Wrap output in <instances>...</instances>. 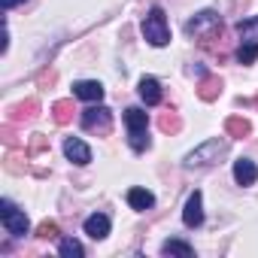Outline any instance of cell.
I'll return each mask as SVG.
<instances>
[{
    "mask_svg": "<svg viewBox=\"0 0 258 258\" xmlns=\"http://www.w3.org/2000/svg\"><path fill=\"white\" fill-rule=\"evenodd\" d=\"M234 179H237L240 185H255V179H258V167H255V161H249V158L234 161Z\"/></svg>",
    "mask_w": 258,
    "mask_h": 258,
    "instance_id": "30bf717a",
    "label": "cell"
},
{
    "mask_svg": "<svg viewBox=\"0 0 258 258\" xmlns=\"http://www.w3.org/2000/svg\"><path fill=\"white\" fill-rule=\"evenodd\" d=\"M127 143H131V149H134V152L149 149V137H146V131H140V134H127Z\"/></svg>",
    "mask_w": 258,
    "mask_h": 258,
    "instance_id": "ffe728a7",
    "label": "cell"
},
{
    "mask_svg": "<svg viewBox=\"0 0 258 258\" xmlns=\"http://www.w3.org/2000/svg\"><path fill=\"white\" fill-rule=\"evenodd\" d=\"M127 204L143 213V210H152L155 207V195L149 188H127Z\"/></svg>",
    "mask_w": 258,
    "mask_h": 258,
    "instance_id": "4fadbf2b",
    "label": "cell"
},
{
    "mask_svg": "<svg viewBox=\"0 0 258 258\" xmlns=\"http://www.w3.org/2000/svg\"><path fill=\"white\" fill-rule=\"evenodd\" d=\"M258 58V40H246L240 49H237V61L240 64H252Z\"/></svg>",
    "mask_w": 258,
    "mask_h": 258,
    "instance_id": "e0dca14e",
    "label": "cell"
},
{
    "mask_svg": "<svg viewBox=\"0 0 258 258\" xmlns=\"http://www.w3.org/2000/svg\"><path fill=\"white\" fill-rule=\"evenodd\" d=\"M219 91H222V82H219L216 76H210V79H204V85L198 88V94H201L204 100H213V97H216Z\"/></svg>",
    "mask_w": 258,
    "mask_h": 258,
    "instance_id": "ac0fdd59",
    "label": "cell"
},
{
    "mask_svg": "<svg viewBox=\"0 0 258 258\" xmlns=\"http://www.w3.org/2000/svg\"><path fill=\"white\" fill-rule=\"evenodd\" d=\"M124 124H127V134H140V131H146L149 115L140 106H131V109H124Z\"/></svg>",
    "mask_w": 258,
    "mask_h": 258,
    "instance_id": "7c38bea8",
    "label": "cell"
},
{
    "mask_svg": "<svg viewBox=\"0 0 258 258\" xmlns=\"http://www.w3.org/2000/svg\"><path fill=\"white\" fill-rule=\"evenodd\" d=\"M143 37L155 49H161V46L170 43V28H167V19H164V10L161 7H152L149 16L143 19Z\"/></svg>",
    "mask_w": 258,
    "mask_h": 258,
    "instance_id": "6da1fadb",
    "label": "cell"
},
{
    "mask_svg": "<svg viewBox=\"0 0 258 258\" xmlns=\"http://www.w3.org/2000/svg\"><path fill=\"white\" fill-rule=\"evenodd\" d=\"M161 127H164V131H176L179 121H176V118H170V115H164V118H161Z\"/></svg>",
    "mask_w": 258,
    "mask_h": 258,
    "instance_id": "603a6c76",
    "label": "cell"
},
{
    "mask_svg": "<svg viewBox=\"0 0 258 258\" xmlns=\"http://www.w3.org/2000/svg\"><path fill=\"white\" fill-rule=\"evenodd\" d=\"M85 234H88L91 240H103V237L109 234V216H103V213L88 216V219H85Z\"/></svg>",
    "mask_w": 258,
    "mask_h": 258,
    "instance_id": "8fae6325",
    "label": "cell"
},
{
    "mask_svg": "<svg viewBox=\"0 0 258 258\" xmlns=\"http://www.w3.org/2000/svg\"><path fill=\"white\" fill-rule=\"evenodd\" d=\"M216 31V28H222V19H219V13H213V10H204V13H198L191 22H185V34H204V31Z\"/></svg>",
    "mask_w": 258,
    "mask_h": 258,
    "instance_id": "8992f818",
    "label": "cell"
},
{
    "mask_svg": "<svg viewBox=\"0 0 258 258\" xmlns=\"http://www.w3.org/2000/svg\"><path fill=\"white\" fill-rule=\"evenodd\" d=\"M140 97L146 100V106H158L161 103V85H158V79L155 76H143L140 79Z\"/></svg>",
    "mask_w": 258,
    "mask_h": 258,
    "instance_id": "9c48e42d",
    "label": "cell"
},
{
    "mask_svg": "<svg viewBox=\"0 0 258 258\" xmlns=\"http://www.w3.org/2000/svg\"><path fill=\"white\" fill-rule=\"evenodd\" d=\"M222 152H225V140H210V143H204L201 149H195V152L185 155V167H204V164H213V161H219Z\"/></svg>",
    "mask_w": 258,
    "mask_h": 258,
    "instance_id": "3957f363",
    "label": "cell"
},
{
    "mask_svg": "<svg viewBox=\"0 0 258 258\" xmlns=\"http://www.w3.org/2000/svg\"><path fill=\"white\" fill-rule=\"evenodd\" d=\"M161 252H164V255H182V258H191V255H195V249H191L185 240H164V243H161Z\"/></svg>",
    "mask_w": 258,
    "mask_h": 258,
    "instance_id": "5bb4252c",
    "label": "cell"
},
{
    "mask_svg": "<svg viewBox=\"0 0 258 258\" xmlns=\"http://www.w3.org/2000/svg\"><path fill=\"white\" fill-rule=\"evenodd\" d=\"M4 4V10H10V7H16V4H25V0H0Z\"/></svg>",
    "mask_w": 258,
    "mask_h": 258,
    "instance_id": "cb8c5ba5",
    "label": "cell"
},
{
    "mask_svg": "<svg viewBox=\"0 0 258 258\" xmlns=\"http://www.w3.org/2000/svg\"><path fill=\"white\" fill-rule=\"evenodd\" d=\"M182 222L188 228H201L204 225V195L201 191H191L188 201H185V210H182Z\"/></svg>",
    "mask_w": 258,
    "mask_h": 258,
    "instance_id": "5b68a950",
    "label": "cell"
},
{
    "mask_svg": "<svg viewBox=\"0 0 258 258\" xmlns=\"http://www.w3.org/2000/svg\"><path fill=\"white\" fill-rule=\"evenodd\" d=\"M225 127H228V134H234V137H249V131H252V124H249L246 118H240V115L228 118Z\"/></svg>",
    "mask_w": 258,
    "mask_h": 258,
    "instance_id": "2e32d148",
    "label": "cell"
},
{
    "mask_svg": "<svg viewBox=\"0 0 258 258\" xmlns=\"http://www.w3.org/2000/svg\"><path fill=\"white\" fill-rule=\"evenodd\" d=\"M52 112H55V121H58V124H67L70 115H73V103H70V100H58V103L52 106Z\"/></svg>",
    "mask_w": 258,
    "mask_h": 258,
    "instance_id": "d6986e66",
    "label": "cell"
},
{
    "mask_svg": "<svg viewBox=\"0 0 258 258\" xmlns=\"http://www.w3.org/2000/svg\"><path fill=\"white\" fill-rule=\"evenodd\" d=\"M252 28H258V16H255V19H243V22L237 25V31H240V34H249Z\"/></svg>",
    "mask_w": 258,
    "mask_h": 258,
    "instance_id": "7402d4cb",
    "label": "cell"
},
{
    "mask_svg": "<svg viewBox=\"0 0 258 258\" xmlns=\"http://www.w3.org/2000/svg\"><path fill=\"white\" fill-rule=\"evenodd\" d=\"M0 222H4V228L13 234V237H25L28 234V216L22 210H16L10 201H0Z\"/></svg>",
    "mask_w": 258,
    "mask_h": 258,
    "instance_id": "7a4b0ae2",
    "label": "cell"
},
{
    "mask_svg": "<svg viewBox=\"0 0 258 258\" xmlns=\"http://www.w3.org/2000/svg\"><path fill=\"white\" fill-rule=\"evenodd\" d=\"M58 252H61L64 258H82V255H85L82 243H79V240H73V237H64V240H61V246H58Z\"/></svg>",
    "mask_w": 258,
    "mask_h": 258,
    "instance_id": "9a60e30c",
    "label": "cell"
},
{
    "mask_svg": "<svg viewBox=\"0 0 258 258\" xmlns=\"http://www.w3.org/2000/svg\"><path fill=\"white\" fill-rule=\"evenodd\" d=\"M109 124H112V112H109L106 106L97 103V106L82 109V127H85V131H100V134H106Z\"/></svg>",
    "mask_w": 258,
    "mask_h": 258,
    "instance_id": "277c9868",
    "label": "cell"
},
{
    "mask_svg": "<svg viewBox=\"0 0 258 258\" xmlns=\"http://www.w3.org/2000/svg\"><path fill=\"white\" fill-rule=\"evenodd\" d=\"M73 97L88 100V103H100V100H103V85H100V82H94V79L73 82Z\"/></svg>",
    "mask_w": 258,
    "mask_h": 258,
    "instance_id": "52a82bcc",
    "label": "cell"
},
{
    "mask_svg": "<svg viewBox=\"0 0 258 258\" xmlns=\"http://www.w3.org/2000/svg\"><path fill=\"white\" fill-rule=\"evenodd\" d=\"M37 234H40V237H46V240H49V237H58V225H55V222H43Z\"/></svg>",
    "mask_w": 258,
    "mask_h": 258,
    "instance_id": "44dd1931",
    "label": "cell"
},
{
    "mask_svg": "<svg viewBox=\"0 0 258 258\" xmlns=\"http://www.w3.org/2000/svg\"><path fill=\"white\" fill-rule=\"evenodd\" d=\"M64 155H67L73 164H79V167H85V164L91 161V149H88L79 137H67V140H64Z\"/></svg>",
    "mask_w": 258,
    "mask_h": 258,
    "instance_id": "ba28073f",
    "label": "cell"
}]
</instances>
